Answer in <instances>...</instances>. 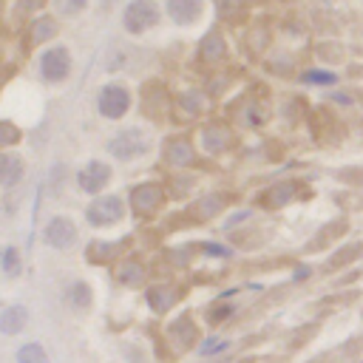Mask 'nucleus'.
Instances as JSON below:
<instances>
[{"label": "nucleus", "instance_id": "0eeeda50", "mask_svg": "<svg viewBox=\"0 0 363 363\" xmlns=\"http://www.w3.org/2000/svg\"><path fill=\"white\" fill-rule=\"evenodd\" d=\"M125 20H128V28L139 31V28H145V26H150V23L156 20V6L147 3V0H136V3L128 9Z\"/></svg>", "mask_w": 363, "mask_h": 363}, {"label": "nucleus", "instance_id": "423d86ee", "mask_svg": "<svg viewBox=\"0 0 363 363\" xmlns=\"http://www.w3.org/2000/svg\"><path fill=\"white\" fill-rule=\"evenodd\" d=\"M108 176H111L108 164H102V162H91V164H85V167L79 170L77 182H79V187H82V190L96 193V190H102V187L108 184Z\"/></svg>", "mask_w": 363, "mask_h": 363}, {"label": "nucleus", "instance_id": "f03ea898", "mask_svg": "<svg viewBox=\"0 0 363 363\" xmlns=\"http://www.w3.org/2000/svg\"><path fill=\"white\" fill-rule=\"evenodd\" d=\"M108 150L116 156V159H133L136 153H145L147 150V139L139 133V130H128V133H119Z\"/></svg>", "mask_w": 363, "mask_h": 363}, {"label": "nucleus", "instance_id": "6e6552de", "mask_svg": "<svg viewBox=\"0 0 363 363\" xmlns=\"http://www.w3.org/2000/svg\"><path fill=\"white\" fill-rule=\"evenodd\" d=\"M23 326H26V309H23V306H9V309L0 315V329H3L6 335H17Z\"/></svg>", "mask_w": 363, "mask_h": 363}, {"label": "nucleus", "instance_id": "f257e3e1", "mask_svg": "<svg viewBox=\"0 0 363 363\" xmlns=\"http://www.w3.org/2000/svg\"><path fill=\"white\" fill-rule=\"evenodd\" d=\"M45 244H51V247H57V250H65V247H71L74 244V238H77V227H74V221L71 218H62V216H57V218H51L48 221V227H45Z\"/></svg>", "mask_w": 363, "mask_h": 363}, {"label": "nucleus", "instance_id": "39448f33", "mask_svg": "<svg viewBox=\"0 0 363 363\" xmlns=\"http://www.w3.org/2000/svg\"><path fill=\"white\" fill-rule=\"evenodd\" d=\"M128 94H125V88H102V94H99V111H102V116H108V119H116V116H122L125 111H128Z\"/></svg>", "mask_w": 363, "mask_h": 363}, {"label": "nucleus", "instance_id": "9b49d317", "mask_svg": "<svg viewBox=\"0 0 363 363\" xmlns=\"http://www.w3.org/2000/svg\"><path fill=\"white\" fill-rule=\"evenodd\" d=\"M71 303L79 306V309H85V306L91 303V289H88V284H74V286H71Z\"/></svg>", "mask_w": 363, "mask_h": 363}, {"label": "nucleus", "instance_id": "1a4fd4ad", "mask_svg": "<svg viewBox=\"0 0 363 363\" xmlns=\"http://www.w3.org/2000/svg\"><path fill=\"white\" fill-rule=\"evenodd\" d=\"M20 176H23V162H20V156L3 153V156H0V184H14Z\"/></svg>", "mask_w": 363, "mask_h": 363}, {"label": "nucleus", "instance_id": "7ed1b4c3", "mask_svg": "<svg viewBox=\"0 0 363 363\" xmlns=\"http://www.w3.org/2000/svg\"><path fill=\"white\" fill-rule=\"evenodd\" d=\"M116 218H122V201L116 196H105V199H99L88 207V221L96 224V227L113 224Z\"/></svg>", "mask_w": 363, "mask_h": 363}, {"label": "nucleus", "instance_id": "f8f14e48", "mask_svg": "<svg viewBox=\"0 0 363 363\" xmlns=\"http://www.w3.org/2000/svg\"><path fill=\"white\" fill-rule=\"evenodd\" d=\"M3 267H6L9 275H17V272H20V255H17L14 247H6V252H3Z\"/></svg>", "mask_w": 363, "mask_h": 363}, {"label": "nucleus", "instance_id": "ddd939ff", "mask_svg": "<svg viewBox=\"0 0 363 363\" xmlns=\"http://www.w3.org/2000/svg\"><path fill=\"white\" fill-rule=\"evenodd\" d=\"M303 79L309 82H335V74H320V71H309Z\"/></svg>", "mask_w": 363, "mask_h": 363}, {"label": "nucleus", "instance_id": "9d476101", "mask_svg": "<svg viewBox=\"0 0 363 363\" xmlns=\"http://www.w3.org/2000/svg\"><path fill=\"white\" fill-rule=\"evenodd\" d=\"M17 363H48L45 352L40 343H26L20 352H17Z\"/></svg>", "mask_w": 363, "mask_h": 363}, {"label": "nucleus", "instance_id": "20e7f679", "mask_svg": "<svg viewBox=\"0 0 363 363\" xmlns=\"http://www.w3.org/2000/svg\"><path fill=\"white\" fill-rule=\"evenodd\" d=\"M68 65H71V60H68L65 48H51V51H45L43 60H40V71H43V77L51 79V82L62 79V77L68 74Z\"/></svg>", "mask_w": 363, "mask_h": 363}]
</instances>
